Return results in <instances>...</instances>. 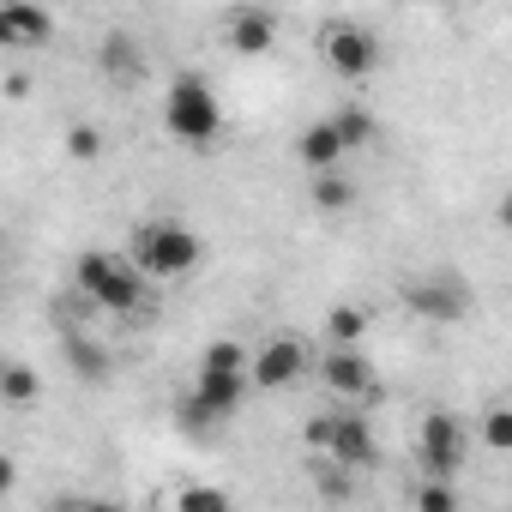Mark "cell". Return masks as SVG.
Returning <instances> with one entry per match:
<instances>
[{"label":"cell","instance_id":"1","mask_svg":"<svg viewBox=\"0 0 512 512\" xmlns=\"http://www.w3.org/2000/svg\"><path fill=\"white\" fill-rule=\"evenodd\" d=\"M241 392H247V350L235 338H217L205 344L199 356V374H193V392L181 398V428L205 434V428H223L235 410H241Z\"/></svg>","mask_w":512,"mask_h":512},{"label":"cell","instance_id":"2","mask_svg":"<svg viewBox=\"0 0 512 512\" xmlns=\"http://www.w3.org/2000/svg\"><path fill=\"white\" fill-rule=\"evenodd\" d=\"M73 278H79L85 302L103 308V314H139V308H145V272L127 260V253H103V247H91V253H79Z\"/></svg>","mask_w":512,"mask_h":512},{"label":"cell","instance_id":"3","mask_svg":"<svg viewBox=\"0 0 512 512\" xmlns=\"http://www.w3.org/2000/svg\"><path fill=\"white\" fill-rule=\"evenodd\" d=\"M127 260H133L145 278H193L199 260H205V247H199V235H193L187 223L151 217V223L133 229V253H127Z\"/></svg>","mask_w":512,"mask_h":512},{"label":"cell","instance_id":"4","mask_svg":"<svg viewBox=\"0 0 512 512\" xmlns=\"http://www.w3.org/2000/svg\"><path fill=\"white\" fill-rule=\"evenodd\" d=\"M163 121H169V133H175L181 145H211V139H223V103H217V91H211L199 73H181V79L169 85Z\"/></svg>","mask_w":512,"mask_h":512},{"label":"cell","instance_id":"5","mask_svg":"<svg viewBox=\"0 0 512 512\" xmlns=\"http://www.w3.org/2000/svg\"><path fill=\"white\" fill-rule=\"evenodd\" d=\"M308 446L326 458V464H344V470H368L380 458V440L368 428V416L356 410H326V416H308Z\"/></svg>","mask_w":512,"mask_h":512},{"label":"cell","instance_id":"6","mask_svg":"<svg viewBox=\"0 0 512 512\" xmlns=\"http://www.w3.org/2000/svg\"><path fill=\"white\" fill-rule=\"evenodd\" d=\"M464 452H470V434L452 410H428L422 434H416V464L422 476H458L464 470Z\"/></svg>","mask_w":512,"mask_h":512},{"label":"cell","instance_id":"7","mask_svg":"<svg viewBox=\"0 0 512 512\" xmlns=\"http://www.w3.org/2000/svg\"><path fill=\"white\" fill-rule=\"evenodd\" d=\"M320 386L332 398H344V404H368L380 392V374H374V362H368L362 344H332L320 356Z\"/></svg>","mask_w":512,"mask_h":512},{"label":"cell","instance_id":"8","mask_svg":"<svg viewBox=\"0 0 512 512\" xmlns=\"http://www.w3.org/2000/svg\"><path fill=\"white\" fill-rule=\"evenodd\" d=\"M308 368H314V356H308V344H302V338H266L260 350L247 356V386H260V392H284V386H296Z\"/></svg>","mask_w":512,"mask_h":512},{"label":"cell","instance_id":"9","mask_svg":"<svg viewBox=\"0 0 512 512\" xmlns=\"http://www.w3.org/2000/svg\"><path fill=\"white\" fill-rule=\"evenodd\" d=\"M404 308H410L416 320H428V326H452V320L470 314V290H464L452 272H428V278H416V284L404 290Z\"/></svg>","mask_w":512,"mask_h":512},{"label":"cell","instance_id":"10","mask_svg":"<svg viewBox=\"0 0 512 512\" xmlns=\"http://www.w3.org/2000/svg\"><path fill=\"white\" fill-rule=\"evenodd\" d=\"M320 55H326V67H332L338 79H350V85L374 79V67H380V43H374V31H362V25H332L326 43H320Z\"/></svg>","mask_w":512,"mask_h":512},{"label":"cell","instance_id":"11","mask_svg":"<svg viewBox=\"0 0 512 512\" xmlns=\"http://www.w3.org/2000/svg\"><path fill=\"white\" fill-rule=\"evenodd\" d=\"M55 13L37 0H0V49H49Z\"/></svg>","mask_w":512,"mask_h":512},{"label":"cell","instance_id":"12","mask_svg":"<svg viewBox=\"0 0 512 512\" xmlns=\"http://www.w3.org/2000/svg\"><path fill=\"white\" fill-rule=\"evenodd\" d=\"M223 43H229L235 55H247V61L272 55V49H278V19H272V7H241V13H229Z\"/></svg>","mask_w":512,"mask_h":512},{"label":"cell","instance_id":"13","mask_svg":"<svg viewBox=\"0 0 512 512\" xmlns=\"http://www.w3.org/2000/svg\"><path fill=\"white\" fill-rule=\"evenodd\" d=\"M97 61H103V73H109V85H139V79H145V49H139L133 31H109Z\"/></svg>","mask_w":512,"mask_h":512},{"label":"cell","instance_id":"14","mask_svg":"<svg viewBox=\"0 0 512 512\" xmlns=\"http://www.w3.org/2000/svg\"><path fill=\"white\" fill-rule=\"evenodd\" d=\"M296 157H302V169L314 175V169H338L350 151H344V139H338V127H332V121H314V127L296 139Z\"/></svg>","mask_w":512,"mask_h":512},{"label":"cell","instance_id":"15","mask_svg":"<svg viewBox=\"0 0 512 512\" xmlns=\"http://www.w3.org/2000/svg\"><path fill=\"white\" fill-rule=\"evenodd\" d=\"M43 398V374L31 362H13V356H0V404H37Z\"/></svg>","mask_w":512,"mask_h":512},{"label":"cell","instance_id":"16","mask_svg":"<svg viewBox=\"0 0 512 512\" xmlns=\"http://www.w3.org/2000/svg\"><path fill=\"white\" fill-rule=\"evenodd\" d=\"M308 199H314L320 211H350V199H356V181H350V175H338V169H314V187H308Z\"/></svg>","mask_w":512,"mask_h":512},{"label":"cell","instance_id":"17","mask_svg":"<svg viewBox=\"0 0 512 512\" xmlns=\"http://www.w3.org/2000/svg\"><path fill=\"white\" fill-rule=\"evenodd\" d=\"M67 362H73L85 380H103V374H109V350H103L97 338H85V332H67Z\"/></svg>","mask_w":512,"mask_h":512},{"label":"cell","instance_id":"18","mask_svg":"<svg viewBox=\"0 0 512 512\" xmlns=\"http://www.w3.org/2000/svg\"><path fill=\"white\" fill-rule=\"evenodd\" d=\"M326 332H332V344H362V338H368V314L344 302V308L326 314Z\"/></svg>","mask_w":512,"mask_h":512},{"label":"cell","instance_id":"19","mask_svg":"<svg viewBox=\"0 0 512 512\" xmlns=\"http://www.w3.org/2000/svg\"><path fill=\"white\" fill-rule=\"evenodd\" d=\"M332 127H338L344 151H356V145H368V139H374V115H368V109H344V115H332Z\"/></svg>","mask_w":512,"mask_h":512},{"label":"cell","instance_id":"20","mask_svg":"<svg viewBox=\"0 0 512 512\" xmlns=\"http://www.w3.org/2000/svg\"><path fill=\"white\" fill-rule=\"evenodd\" d=\"M452 506H458V494H452V482H446V476L416 482V512H452Z\"/></svg>","mask_w":512,"mask_h":512},{"label":"cell","instance_id":"21","mask_svg":"<svg viewBox=\"0 0 512 512\" xmlns=\"http://www.w3.org/2000/svg\"><path fill=\"white\" fill-rule=\"evenodd\" d=\"M175 506H181V512H223V506H229V488H181Z\"/></svg>","mask_w":512,"mask_h":512},{"label":"cell","instance_id":"22","mask_svg":"<svg viewBox=\"0 0 512 512\" xmlns=\"http://www.w3.org/2000/svg\"><path fill=\"white\" fill-rule=\"evenodd\" d=\"M67 157H79V163H91V157H103V133L79 121V127L67 133Z\"/></svg>","mask_w":512,"mask_h":512},{"label":"cell","instance_id":"23","mask_svg":"<svg viewBox=\"0 0 512 512\" xmlns=\"http://www.w3.org/2000/svg\"><path fill=\"white\" fill-rule=\"evenodd\" d=\"M482 434H488V446H494V452H512V410H506V404H494V410H488V422H482Z\"/></svg>","mask_w":512,"mask_h":512},{"label":"cell","instance_id":"24","mask_svg":"<svg viewBox=\"0 0 512 512\" xmlns=\"http://www.w3.org/2000/svg\"><path fill=\"white\" fill-rule=\"evenodd\" d=\"M13 482H19V464H13L7 452H0V494H13Z\"/></svg>","mask_w":512,"mask_h":512},{"label":"cell","instance_id":"25","mask_svg":"<svg viewBox=\"0 0 512 512\" xmlns=\"http://www.w3.org/2000/svg\"><path fill=\"white\" fill-rule=\"evenodd\" d=\"M7 97H31V79L25 73H7Z\"/></svg>","mask_w":512,"mask_h":512},{"label":"cell","instance_id":"26","mask_svg":"<svg viewBox=\"0 0 512 512\" xmlns=\"http://www.w3.org/2000/svg\"><path fill=\"white\" fill-rule=\"evenodd\" d=\"M0 253H7V247H0Z\"/></svg>","mask_w":512,"mask_h":512}]
</instances>
